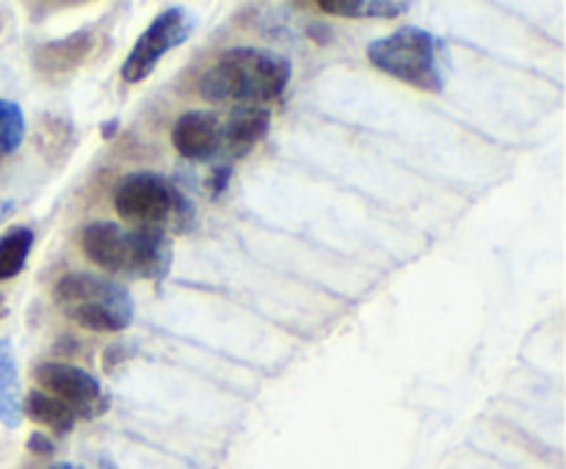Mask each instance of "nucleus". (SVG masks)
Returning a JSON list of instances; mask_svg holds the SVG:
<instances>
[{"mask_svg":"<svg viewBox=\"0 0 566 469\" xmlns=\"http://www.w3.org/2000/svg\"><path fill=\"white\" fill-rule=\"evenodd\" d=\"M269 110L258 108V105H249V108H241L230 119V125L221 132V141L230 147L232 154H247L249 149L258 147L260 141L269 132Z\"/></svg>","mask_w":566,"mask_h":469,"instance_id":"obj_11","label":"nucleus"},{"mask_svg":"<svg viewBox=\"0 0 566 469\" xmlns=\"http://www.w3.org/2000/svg\"><path fill=\"white\" fill-rule=\"evenodd\" d=\"M6 312H9V309H6V301H3V296H0V320L6 318Z\"/></svg>","mask_w":566,"mask_h":469,"instance_id":"obj_21","label":"nucleus"},{"mask_svg":"<svg viewBox=\"0 0 566 469\" xmlns=\"http://www.w3.org/2000/svg\"><path fill=\"white\" fill-rule=\"evenodd\" d=\"M116 130H119V121L111 119V121H105V127H99V136H103V138H114Z\"/></svg>","mask_w":566,"mask_h":469,"instance_id":"obj_19","label":"nucleus"},{"mask_svg":"<svg viewBox=\"0 0 566 469\" xmlns=\"http://www.w3.org/2000/svg\"><path fill=\"white\" fill-rule=\"evenodd\" d=\"M50 469H83V467H75V463H70V461H59V463H53Z\"/></svg>","mask_w":566,"mask_h":469,"instance_id":"obj_20","label":"nucleus"},{"mask_svg":"<svg viewBox=\"0 0 566 469\" xmlns=\"http://www.w3.org/2000/svg\"><path fill=\"white\" fill-rule=\"evenodd\" d=\"M291 72V61L271 50H227L199 81V97L208 103H274L285 94Z\"/></svg>","mask_w":566,"mask_h":469,"instance_id":"obj_1","label":"nucleus"},{"mask_svg":"<svg viewBox=\"0 0 566 469\" xmlns=\"http://www.w3.org/2000/svg\"><path fill=\"white\" fill-rule=\"evenodd\" d=\"M92 47H94V36L88 31L70 33V36L42 44V47L33 53V70H36L42 77H48V81L64 77L70 75V72H75L77 66L86 61V55L92 53Z\"/></svg>","mask_w":566,"mask_h":469,"instance_id":"obj_10","label":"nucleus"},{"mask_svg":"<svg viewBox=\"0 0 566 469\" xmlns=\"http://www.w3.org/2000/svg\"><path fill=\"white\" fill-rule=\"evenodd\" d=\"M191 28L193 17L188 14L182 6H171V9L160 11V14L144 28V33L136 39L130 53H127L125 64H122V81H147L155 72V66L160 64V58H164L169 50L180 47V44L191 36Z\"/></svg>","mask_w":566,"mask_h":469,"instance_id":"obj_5","label":"nucleus"},{"mask_svg":"<svg viewBox=\"0 0 566 469\" xmlns=\"http://www.w3.org/2000/svg\"><path fill=\"white\" fill-rule=\"evenodd\" d=\"M171 268V243L164 226H136L130 232V276L164 279Z\"/></svg>","mask_w":566,"mask_h":469,"instance_id":"obj_9","label":"nucleus"},{"mask_svg":"<svg viewBox=\"0 0 566 469\" xmlns=\"http://www.w3.org/2000/svg\"><path fill=\"white\" fill-rule=\"evenodd\" d=\"M25 141V114L14 99H0V158H9Z\"/></svg>","mask_w":566,"mask_h":469,"instance_id":"obj_16","label":"nucleus"},{"mask_svg":"<svg viewBox=\"0 0 566 469\" xmlns=\"http://www.w3.org/2000/svg\"><path fill=\"white\" fill-rule=\"evenodd\" d=\"M370 64L385 75L420 88V92L440 94L446 88V70H442V44L434 33L423 28H398L390 36L374 39L365 50Z\"/></svg>","mask_w":566,"mask_h":469,"instance_id":"obj_3","label":"nucleus"},{"mask_svg":"<svg viewBox=\"0 0 566 469\" xmlns=\"http://www.w3.org/2000/svg\"><path fill=\"white\" fill-rule=\"evenodd\" d=\"M0 28H3V20H0Z\"/></svg>","mask_w":566,"mask_h":469,"instance_id":"obj_22","label":"nucleus"},{"mask_svg":"<svg viewBox=\"0 0 566 469\" xmlns=\"http://www.w3.org/2000/svg\"><path fill=\"white\" fill-rule=\"evenodd\" d=\"M28 450L36 452V456H53L55 445H53V439H48L44 434H31L28 436Z\"/></svg>","mask_w":566,"mask_h":469,"instance_id":"obj_18","label":"nucleus"},{"mask_svg":"<svg viewBox=\"0 0 566 469\" xmlns=\"http://www.w3.org/2000/svg\"><path fill=\"white\" fill-rule=\"evenodd\" d=\"M81 248L97 268L130 276V232L114 221H92L81 232Z\"/></svg>","mask_w":566,"mask_h":469,"instance_id":"obj_7","label":"nucleus"},{"mask_svg":"<svg viewBox=\"0 0 566 469\" xmlns=\"http://www.w3.org/2000/svg\"><path fill=\"white\" fill-rule=\"evenodd\" d=\"M114 207L122 218L136 221L138 226H164L166 221L182 224L193 213V204L182 196L180 188L155 171H133L122 177L114 191Z\"/></svg>","mask_w":566,"mask_h":469,"instance_id":"obj_4","label":"nucleus"},{"mask_svg":"<svg viewBox=\"0 0 566 469\" xmlns=\"http://www.w3.org/2000/svg\"><path fill=\"white\" fill-rule=\"evenodd\" d=\"M55 307L86 331L97 334H116L133 323L136 303L133 296L119 281L103 279V276L72 270L64 274L53 287Z\"/></svg>","mask_w":566,"mask_h":469,"instance_id":"obj_2","label":"nucleus"},{"mask_svg":"<svg viewBox=\"0 0 566 469\" xmlns=\"http://www.w3.org/2000/svg\"><path fill=\"white\" fill-rule=\"evenodd\" d=\"M232 180V169L230 166H219V169L210 171L208 177V191L213 193V196H219V193L227 191V185H230Z\"/></svg>","mask_w":566,"mask_h":469,"instance_id":"obj_17","label":"nucleus"},{"mask_svg":"<svg viewBox=\"0 0 566 469\" xmlns=\"http://www.w3.org/2000/svg\"><path fill=\"white\" fill-rule=\"evenodd\" d=\"M33 381L42 386V392L70 406L75 417L92 419L108 412V397H105L99 381L88 370L75 367V364L42 362L33 367Z\"/></svg>","mask_w":566,"mask_h":469,"instance_id":"obj_6","label":"nucleus"},{"mask_svg":"<svg viewBox=\"0 0 566 469\" xmlns=\"http://www.w3.org/2000/svg\"><path fill=\"white\" fill-rule=\"evenodd\" d=\"M0 423L17 428L22 423L20 381H17V359L9 340L0 337Z\"/></svg>","mask_w":566,"mask_h":469,"instance_id":"obj_13","label":"nucleus"},{"mask_svg":"<svg viewBox=\"0 0 566 469\" xmlns=\"http://www.w3.org/2000/svg\"><path fill=\"white\" fill-rule=\"evenodd\" d=\"M36 235L31 226H11L0 235V281H9L22 274Z\"/></svg>","mask_w":566,"mask_h":469,"instance_id":"obj_14","label":"nucleus"},{"mask_svg":"<svg viewBox=\"0 0 566 469\" xmlns=\"http://www.w3.org/2000/svg\"><path fill=\"white\" fill-rule=\"evenodd\" d=\"M318 9L324 11V14L352 17V20H363V17H381V20H390V17L409 11V3H396V0H321Z\"/></svg>","mask_w":566,"mask_h":469,"instance_id":"obj_15","label":"nucleus"},{"mask_svg":"<svg viewBox=\"0 0 566 469\" xmlns=\"http://www.w3.org/2000/svg\"><path fill=\"white\" fill-rule=\"evenodd\" d=\"M171 143L188 160L213 158L221 143L219 119L208 110H188L171 127Z\"/></svg>","mask_w":566,"mask_h":469,"instance_id":"obj_8","label":"nucleus"},{"mask_svg":"<svg viewBox=\"0 0 566 469\" xmlns=\"http://www.w3.org/2000/svg\"><path fill=\"white\" fill-rule=\"evenodd\" d=\"M22 417H28L36 425H44L53 434H70L77 423L75 412L70 406H64V403L55 401L53 395L42 390L28 392L25 401H22Z\"/></svg>","mask_w":566,"mask_h":469,"instance_id":"obj_12","label":"nucleus"}]
</instances>
